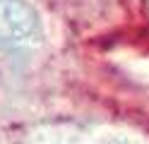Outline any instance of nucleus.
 <instances>
[{"label": "nucleus", "instance_id": "f257e3e1", "mask_svg": "<svg viewBox=\"0 0 149 144\" xmlns=\"http://www.w3.org/2000/svg\"><path fill=\"white\" fill-rule=\"evenodd\" d=\"M41 38V22L26 0H0V48H24Z\"/></svg>", "mask_w": 149, "mask_h": 144}]
</instances>
